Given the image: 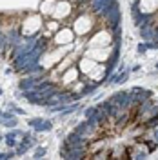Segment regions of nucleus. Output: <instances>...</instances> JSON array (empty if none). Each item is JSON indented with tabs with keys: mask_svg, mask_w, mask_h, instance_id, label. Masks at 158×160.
<instances>
[{
	"mask_svg": "<svg viewBox=\"0 0 158 160\" xmlns=\"http://www.w3.org/2000/svg\"><path fill=\"white\" fill-rule=\"evenodd\" d=\"M2 140H4V135H0V142H2Z\"/></svg>",
	"mask_w": 158,
	"mask_h": 160,
	"instance_id": "obj_11",
	"label": "nucleus"
},
{
	"mask_svg": "<svg viewBox=\"0 0 158 160\" xmlns=\"http://www.w3.org/2000/svg\"><path fill=\"white\" fill-rule=\"evenodd\" d=\"M155 67H156V69H158V62H156V64H155Z\"/></svg>",
	"mask_w": 158,
	"mask_h": 160,
	"instance_id": "obj_13",
	"label": "nucleus"
},
{
	"mask_svg": "<svg viewBox=\"0 0 158 160\" xmlns=\"http://www.w3.org/2000/svg\"><path fill=\"white\" fill-rule=\"evenodd\" d=\"M46 155H47V147L37 146L35 147V153H33V158H42V157H46Z\"/></svg>",
	"mask_w": 158,
	"mask_h": 160,
	"instance_id": "obj_5",
	"label": "nucleus"
},
{
	"mask_svg": "<svg viewBox=\"0 0 158 160\" xmlns=\"http://www.w3.org/2000/svg\"><path fill=\"white\" fill-rule=\"evenodd\" d=\"M75 38H76V35H75L71 26H62L53 35V42H55L56 46H71Z\"/></svg>",
	"mask_w": 158,
	"mask_h": 160,
	"instance_id": "obj_1",
	"label": "nucleus"
},
{
	"mask_svg": "<svg viewBox=\"0 0 158 160\" xmlns=\"http://www.w3.org/2000/svg\"><path fill=\"white\" fill-rule=\"evenodd\" d=\"M96 64H98L96 60L89 58V57H78V60H76V66H78V69H80V73L86 75V77L96 67Z\"/></svg>",
	"mask_w": 158,
	"mask_h": 160,
	"instance_id": "obj_2",
	"label": "nucleus"
},
{
	"mask_svg": "<svg viewBox=\"0 0 158 160\" xmlns=\"http://www.w3.org/2000/svg\"><path fill=\"white\" fill-rule=\"evenodd\" d=\"M56 2L58 0H44V7L40 6V15L42 17H51L53 11L56 7Z\"/></svg>",
	"mask_w": 158,
	"mask_h": 160,
	"instance_id": "obj_3",
	"label": "nucleus"
},
{
	"mask_svg": "<svg viewBox=\"0 0 158 160\" xmlns=\"http://www.w3.org/2000/svg\"><path fill=\"white\" fill-rule=\"evenodd\" d=\"M51 129H53V122H51V120H46V118H44L42 122L33 129V131H35V133H49Z\"/></svg>",
	"mask_w": 158,
	"mask_h": 160,
	"instance_id": "obj_4",
	"label": "nucleus"
},
{
	"mask_svg": "<svg viewBox=\"0 0 158 160\" xmlns=\"http://www.w3.org/2000/svg\"><path fill=\"white\" fill-rule=\"evenodd\" d=\"M136 51L140 53V55H144L145 51H147V47H145V42H140L138 44V47H136Z\"/></svg>",
	"mask_w": 158,
	"mask_h": 160,
	"instance_id": "obj_9",
	"label": "nucleus"
},
{
	"mask_svg": "<svg viewBox=\"0 0 158 160\" xmlns=\"http://www.w3.org/2000/svg\"><path fill=\"white\" fill-rule=\"evenodd\" d=\"M9 111H13V113H17V115H26V111H24V109H20L18 106H15V104H9Z\"/></svg>",
	"mask_w": 158,
	"mask_h": 160,
	"instance_id": "obj_7",
	"label": "nucleus"
},
{
	"mask_svg": "<svg viewBox=\"0 0 158 160\" xmlns=\"http://www.w3.org/2000/svg\"><path fill=\"white\" fill-rule=\"evenodd\" d=\"M42 120H44L42 117H37V118H31V120H27V126L35 129V127H37V126H38V124H40V122H42Z\"/></svg>",
	"mask_w": 158,
	"mask_h": 160,
	"instance_id": "obj_6",
	"label": "nucleus"
},
{
	"mask_svg": "<svg viewBox=\"0 0 158 160\" xmlns=\"http://www.w3.org/2000/svg\"><path fill=\"white\" fill-rule=\"evenodd\" d=\"M2 93H4V89H2V87H0V95H2Z\"/></svg>",
	"mask_w": 158,
	"mask_h": 160,
	"instance_id": "obj_12",
	"label": "nucleus"
},
{
	"mask_svg": "<svg viewBox=\"0 0 158 160\" xmlns=\"http://www.w3.org/2000/svg\"><path fill=\"white\" fill-rule=\"evenodd\" d=\"M6 158H9L7 153H0V160H6Z\"/></svg>",
	"mask_w": 158,
	"mask_h": 160,
	"instance_id": "obj_10",
	"label": "nucleus"
},
{
	"mask_svg": "<svg viewBox=\"0 0 158 160\" xmlns=\"http://www.w3.org/2000/svg\"><path fill=\"white\" fill-rule=\"evenodd\" d=\"M95 111H96V106L84 109V118H89V117H93V115H95Z\"/></svg>",
	"mask_w": 158,
	"mask_h": 160,
	"instance_id": "obj_8",
	"label": "nucleus"
}]
</instances>
